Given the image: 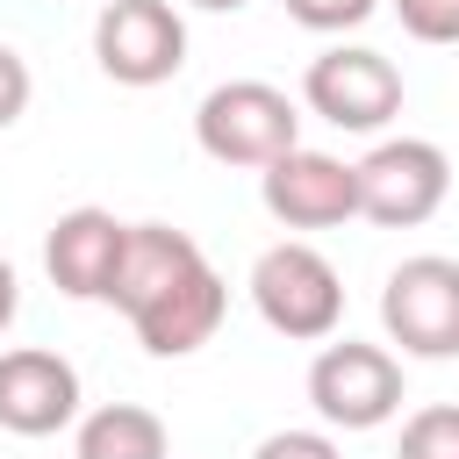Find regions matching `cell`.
Instances as JSON below:
<instances>
[{"label": "cell", "instance_id": "cell-11", "mask_svg": "<svg viewBox=\"0 0 459 459\" xmlns=\"http://www.w3.org/2000/svg\"><path fill=\"white\" fill-rule=\"evenodd\" d=\"M122 244H129V222L115 208H93V201L86 208H65L50 222V237H43V273L72 301H108L115 265H122Z\"/></svg>", "mask_w": 459, "mask_h": 459}, {"label": "cell", "instance_id": "cell-18", "mask_svg": "<svg viewBox=\"0 0 459 459\" xmlns=\"http://www.w3.org/2000/svg\"><path fill=\"white\" fill-rule=\"evenodd\" d=\"M14 308H22V280H14V265L0 258V337H7V323H14Z\"/></svg>", "mask_w": 459, "mask_h": 459}, {"label": "cell", "instance_id": "cell-16", "mask_svg": "<svg viewBox=\"0 0 459 459\" xmlns=\"http://www.w3.org/2000/svg\"><path fill=\"white\" fill-rule=\"evenodd\" d=\"M29 93H36V79H29V57H22L14 43H0V129H14V122L29 115Z\"/></svg>", "mask_w": 459, "mask_h": 459}, {"label": "cell", "instance_id": "cell-19", "mask_svg": "<svg viewBox=\"0 0 459 459\" xmlns=\"http://www.w3.org/2000/svg\"><path fill=\"white\" fill-rule=\"evenodd\" d=\"M186 7H208V14H237L244 0H186Z\"/></svg>", "mask_w": 459, "mask_h": 459}, {"label": "cell", "instance_id": "cell-9", "mask_svg": "<svg viewBox=\"0 0 459 459\" xmlns=\"http://www.w3.org/2000/svg\"><path fill=\"white\" fill-rule=\"evenodd\" d=\"M222 316H230V287H222V273H215L208 251H201V258H186L143 308H129V330H136V344H143L151 359H186V351H201V344L222 330Z\"/></svg>", "mask_w": 459, "mask_h": 459}, {"label": "cell", "instance_id": "cell-3", "mask_svg": "<svg viewBox=\"0 0 459 459\" xmlns=\"http://www.w3.org/2000/svg\"><path fill=\"white\" fill-rule=\"evenodd\" d=\"M402 93H409V86H402V65L380 57V50H366V43H330V50H316L308 72H301L308 115H323V122L344 129V136L387 129V122L402 115Z\"/></svg>", "mask_w": 459, "mask_h": 459}, {"label": "cell", "instance_id": "cell-13", "mask_svg": "<svg viewBox=\"0 0 459 459\" xmlns=\"http://www.w3.org/2000/svg\"><path fill=\"white\" fill-rule=\"evenodd\" d=\"M394 459H459V402H430L402 423Z\"/></svg>", "mask_w": 459, "mask_h": 459}, {"label": "cell", "instance_id": "cell-15", "mask_svg": "<svg viewBox=\"0 0 459 459\" xmlns=\"http://www.w3.org/2000/svg\"><path fill=\"white\" fill-rule=\"evenodd\" d=\"M301 29H316V36H344V29H359L380 0H280Z\"/></svg>", "mask_w": 459, "mask_h": 459}, {"label": "cell", "instance_id": "cell-8", "mask_svg": "<svg viewBox=\"0 0 459 459\" xmlns=\"http://www.w3.org/2000/svg\"><path fill=\"white\" fill-rule=\"evenodd\" d=\"M258 201L287 230H337V222L359 215V172H351V158L294 143L287 158H273L258 172Z\"/></svg>", "mask_w": 459, "mask_h": 459}, {"label": "cell", "instance_id": "cell-7", "mask_svg": "<svg viewBox=\"0 0 459 459\" xmlns=\"http://www.w3.org/2000/svg\"><path fill=\"white\" fill-rule=\"evenodd\" d=\"M93 65L115 86H165L186 65V14L172 0H108L93 14Z\"/></svg>", "mask_w": 459, "mask_h": 459}, {"label": "cell", "instance_id": "cell-12", "mask_svg": "<svg viewBox=\"0 0 459 459\" xmlns=\"http://www.w3.org/2000/svg\"><path fill=\"white\" fill-rule=\"evenodd\" d=\"M72 459H172V430L143 402H100L93 416H79Z\"/></svg>", "mask_w": 459, "mask_h": 459}, {"label": "cell", "instance_id": "cell-5", "mask_svg": "<svg viewBox=\"0 0 459 459\" xmlns=\"http://www.w3.org/2000/svg\"><path fill=\"white\" fill-rule=\"evenodd\" d=\"M308 409L323 416V430H380L387 416H402V359L359 337L323 344L308 366Z\"/></svg>", "mask_w": 459, "mask_h": 459}, {"label": "cell", "instance_id": "cell-1", "mask_svg": "<svg viewBox=\"0 0 459 459\" xmlns=\"http://www.w3.org/2000/svg\"><path fill=\"white\" fill-rule=\"evenodd\" d=\"M194 143L215 165H251L265 172L273 158H287L301 143V108L273 86V79H222L201 93L194 108Z\"/></svg>", "mask_w": 459, "mask_h": 459}, {"label": "cell", "instance_id": "cell-4", "mask_svg": "<svg viewBox=\"0 0 459 459\" xmlns=\"http://www.w3.org/2000/svg\"><path fill=\"white\" fill-rule=\"evenodd\" d=\"M351 172H359V215L380 230H416L452 194V158L430 136H380Z\"/></svg>", "mask_w": 459, "mask_h": 459}, {"label": "cell", "instance_id": "cell-10", "mask_svg": "<svg viewBox=\"0 0 459 459\" xmlns=\"http://www.w3.org/2000/svg\"><path fill=\"white\" fill-rule=\"evenodd\" d=\"M79 423V366L43 344L0 351V430L14 437H50Z\"/></svg>", "mask_w": 459, "mask_h": 459}, {"label": "cell", "instance_id": "cell-14", "mask_svg": "<svg viewBox=\"0 0 459 459\" xmlns=\"http://www.w3.org/2000/svg\"><path fill=\"white\" fill-rule=\"evenodd\" d=\"M416 43H459V0H387Z\"/></svg>", "mask_w": 459, "mask_h": 459}, {"label": "cell", "instance_id": "cell-17", "mask_svg": "<svg viewBox=\"0 0 459 459\" xmlns=\"http://www.w3.org/2000/svg\"><path fill=\"white\" fill-rule=\"evenodd\" d=\"M251 459H344V452L330 430H273V437H258Z\"/></svg>", "mask_w": 459, "mask_h": 459}, {"label": "cell", "instance_id": "cell-6", "mask_svg": "<svg viewBox=\"0 0 459 459\" xmlns=\"http://www.w3.org/2000/svg\"><path fill=\"white\" fill-rule=\"evenodd\" d=\"M380 330L409 359H459V258H402L380 287Z\"/></svg>", "mask_w": 459, "mask_h": 459}, {"label": "cell", "instance_id": "cell-2", "mask_svg": "<svg viewBox=\"0 0 459 459\" xmlns=\"http://www.w3.org/2000/svg\"><path fill=\"white\" fill-rule=\"evenodd\" d=\"M251 308L265 316V330H280L294 344H330L344 323V280L316 244L280 237L251 265Z\"/></svg>", "mask_w": 459, "mask_h": 459}]
</instances>
